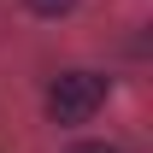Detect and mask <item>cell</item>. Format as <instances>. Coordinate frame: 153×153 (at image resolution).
Instances as JSON below:
<instances>
[{"label": "cell", "instance_id": "1", "mask_svg": "<svg viewBox=\"0 0 153 153\" xmlns=\"http://www.w3.org/2000/svg\"><path fill=\"white\" fill-rule=\"evenodd\" d=\"M106 106V76L100 71H59L47 82V118L53 124H88Z\"/></svg>", "mask_w": 153, "mask_h": 153}, {"label": "cell", "instance_id": "2", "mask_svg": "<svg viewBox=\"0 0 153 153\" xmlns=\"http://www.w3.org/2000/svg\"><path fill=\"white\" fill-rule=\"evenodd\" d=\"M36 18H65V12H76V0H24Z\"/></svg>", "mask_w": 153, "mask_h": 153}, {"label": "cell", "instance_id": "3", "mask_svg": "<svg viewBox=\"0 0 153 153\" xmlns=\"http://www.w3.org/2000/svg\"><path fill=\"white\" fill-rule=\"evenodd\" d=\"M65 153H124L118 141H76V147H65Z\"/></svg>", "mask_w": 153, "mask_h": 153}]
</instances>
